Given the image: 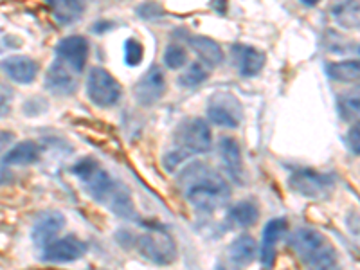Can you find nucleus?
<instances>
[{
  "label": "nucleus",
  "mask_w": 360,
  "mask_h": 270,
  "mask_svg": "<svg viewBox=\"0 0 360 270\" xmlns=\"http://www.w3.org/2000/svg\"><path fill=\"white\" fill-rule=\"evenodd\" d=\"M47 4L60 25L76 24L85 11L82 0H47Z\"/></svg>",
  "instance_id": "obj_20"
},
{
  "label": "nucleus",
  "mask_w": 360,
  "mask_h": 270,
  "mask_svg": "<svg viewBox=\"0 0 360 270\" xmlns=\"http://www.w3.org/2000/svg\"><path fill=\"white\" fill-rule=\"evenodd\" d=\"M332 15L337 24L344 29L359 27V2L356 0H332Z\"/></svg>",
  "instance_id": "obj_23"
},
{
  "label": "nucleus",
  "mask_w": 360,
  "mask_h": 270,
  "mask_svg": "<svg viewBox=\"0 0 360 270\" xmlns=\"http://www.w3.org/2000/svg\"><path fill=\"white\" fill-rule=\"evenodd\" d=\"M189 45L193 51L198 54L204 65L207 67H218L224 62V53H221L220 45L214 40L207 37H191L189 38Z\"/></svg>",
  "instance_id": "obj_22"
},
{
  "label": "nucleus",
  "mask_w": 360,
  "mask_h": 270,
  "mask_svg": "<svg viewBox=\"0 0 360 270\" xmlns=\"http://www.w3.org/2000/svg\"><path fill=\"white\" fill-rule=\"evenodd\" d=\"M304 6H308V8H311V6H315L317 2H321V0H301Z\"/></svg>",
  "instance_id": "obj_35"
},
{
  "label": "nucleus",
  "mask_w": 360,
  "mask_h": 270,
  "mask_svg": "<svg viewBox=\"0 0 360 270\" xmlns=\"http://www.w3.org/2000/svg\"><path fill=\"white\" fill-rule=\"evenodd\" d=\"M326 72L333 82L353 83L359 79L360 67L356 60H346V62L330 63V65L326 67Z\"/></svg>",
  "instance_id": "obj_25"
},
{
  "label": "nucleus",
  "mask_w": 360,
  "mask_h": 270,
  "mask_svg": "<svg viewBox=\"0 0 360 270\" xmlns=\"http://www.w3.org/2000/svg\"><path fill=\"white\" fill-rule=\"evenodd\" d=\"M176 148L182 155H200V153H207L213 144V137H211V130L209 124L204 119L195 117L188 119L180 124L175 135Z\"/></svg>",
  "instance_id": "obj_3"
},
{
  "label": "nucleus",
  "mask_w": 360,
  "mask_h": 270,
  "mask_svg": "<svg viewBox=\"0 0 360 270\" xmlns=\"http://www.w3.org/2000/svg\"><path fill=\"white\" fill-rule=\"evenodd\" d=\"M259 220L258 205L250 200H242L234 204L227 213V221L233 227H250Z\"/></svg>",
  "instance_id": "obj_24"
},
{
  "label": "nucleus",
  "mask_w": 360,
  "mask_h": 270,
  "mask_svg": "<svg viewBox=\"0 0 360 270\" xmlns=\"http://www.w3.org/2000/svg\"><path fill=\"white\" fill-rule=\"evenodd\" d=\"M45 86L56 96L74 94L76 86H78L76 72L69 65H65L62 60L56 58L53 65L49 67V70H47V74H45Z\"/></svg>",
  "instance_id": "obj_13"
},
{
  "label": "nucleus",
  "mask_w": 360,
  "mask_h": 270,
  "mask_svg": "<svg viewBox=\"0 0 360 270\" xmlns=\"http://www.w3.org/2000/svg\"><path fill=\"white\" fill-rule=\"evenodd\" d=\"M13 137L15 135L11 131H0V152H4L6 148L13 143Z\"/></svg>",
  "instance_id": "obj_33"
},
{
  "label": "nucleus",
  "mask_w": 360,
  "mask_h": 270,
  "mask_svg": "<svg viewBox=\"0 0 360 270\" xmlns=\"http://www.w3.org/2000/svg\"><path fill=\"white\" fill-rule=\"evenodd\" d=\"M63 225H65V218H63V214L56 213V211H49V213L41 214L33 227L34 245L40 247V249L49 245L56 238V234L63 229Z\"/></svg>",
  "instance_id": "obj_17"
},
{
  "label": "nucleus",
  "mask_w": 360,
  "mask_h": 270,
  "mask_svg": "<svg viewBox=\"0 0 360 270\" xmlns=\"http://www.w3.org/2000/svg\"><path fill=\"white\" fill-rule=\"evenodd\" d=\"M258 254V243L249 234H242L229 243L218 259L217 270H243L254 262Z\"/></svg>",
  "instance_id": "obj_7"
},
{
  "label": "nucleus",
  "mask_w": 360,
  "mask_h": 270,
  "mask_svg": "<svg viewBox=\"0 0 360 270\" xmlns=\"http://www.w3.org/2000/svg\"><path fill=\"white\" fill-rule=\"evenodd\" d=\"M339 114L344 121L359 119V94H346L339 99Z\"/></svg>",
  "instance_id": "obj_27"
},
{
  "label": "nucleus",
  "mask_w": 360,
  "mask_h": 270,
  "mask_svg": "<svg viewBox=\"0 0 360 270\" xmlns=\"http://www.w3.org/2000/svg\"><path fill=\"white\" fill-rule=\"evenodd\" d=\"M290 188L308 198H326L333 191V179L314 169H299L290 176Z\"/></svg>",
  "instance_id": "obj_9"
},
{
  "label": "nucleus",
  "mask_w": 360,
  "mask_h": 270,
  "mask_svg": "<svg viewBox=\"0 0 360 270\" xmlns=\"http://www.w3.org/2000/svg\"><path fill=\"white\" fill-rule=\"evenodd\" d=\"M143 56H144V49L141 41H137L135 38H128L124 41V63L128 67H135L139 65L143 62Z\"/></svg>",
  "instance_id": "obj_29"
},
{
  "label": "nucleus",
  "mask_w": 360,
  "mask_h": 270,
  "mask_svg": "<svg viewBox=\"0 0 360 270\" xmlns=\"http://www.w3.org/2000/svg\"><path fill=\"white\" fill-rule=\"evenodd\" d=\"M135 247L155 265H169L176 258V245L168 233L152 229L135 238Z\"/></svg>",
  "instance_id": "obj_4"
},
{
  "label": "nucleus",
  "mask_w": 360,
  "mask_h": 270,
  "mask_svg": "<svg viewBox=\"0 0 360 270\" xmlns=\"http://www.w3.org/2000/svg\"><path fill=\"white\" fill-rule=\"evenodd\" d=\"M220 157L231 179L238 184H243L245 173H243L242 150H240V144L233 137H221L220 139Z\"/></svg>",
  "instance_id": "obj_18"
},
{
  "label": "nucleus",
  "mask_w": 360,
  "mask_h": 270,
  "mask_svg": "<svg viewBox=\"0 0 360 270\" xmlns=\"http://www.w3.org/2000/svg\"><path fill=\"white\" fill-rule=\"evenodd\" d=\"M179 188L193 207L213 213L231 200L227 180L204 162H193L179 175Z\"/></svg>",
  "instance_id": "obj_1"
},
{
  "label": "nucleus",
  "mask_w": 360,
  "mask_h": 270,
  "mask_svg": "<svg viewBox=\"0 0 360 270\" xmlns=\"http://www.w3.org/2000/svg\"><path fill=\"white\" fill-rule=\"evenodd\" d=\"M99 202H101L103 205H107L112 213H115L117 217L127 218V220L135 218V207L130 191H128L127 186H123L121 182H117V180L112 182L110 188L107 189V193L103 195Z\"/></svg>",
  "instance_id": "obj_14"
},
{
  "label": "nucleus",
  "mask_w": 360,
  "mask_h": 270,
  "mask_svg": "<svg viewBox=\"0 0 360 270\" xmlns=\"http://www.w3.org/2000/svg\"><path fill=\"white\" fill-rule=\"evenodd\" d=\"M287 227L288 225L285 218H272L265 225V229H263V242L259 256H262L263 266H266V269L274 265L276 247H278V242L281 240L283 234L287 233Z\"/></svg>",
  "instance_id": "obj_16"
},
{
  "label": "nucleus",
  "mask_w": 360,
  "mask_h": 270,
  "mask_svg": "<svg viewBox=\"0 0 360 270\" xmlns=\"http://www.w3.org/2000/svg\"><path fill=\"white\" fill-rule=\"evenodd\" d=\"M162 13L164 9L160 8L157 2H146V4H143L139 9H137V15L143 17L144 20H155V18L162 17Z\"/></svg>",
  "instance_id": "obj_30"
},
{
  "label": "nucleus",
  "mask_w": 360,
  "mask_h": 270,
  "mask_svg": "<svg viewBox=\"0 0 360 270\" xmlns=\"http://www.w3.org/2000/svg\"><path fill=\"white\" fill-rule=\"evenodd\" d=\"M13 101V90L6 86L4 83H0V115H4L9 112V105Z\"/></svg>",
  "instance_id": "obj_31"
},
{
  "label": "nucleus",
  "mask_w": 360,
  "mask_h": 270,
  "mask_svg": "<svg viewBox=\"0 0 360 270\" xmlns=\"http://www.w3.org/2000/svg\"><path fill=\"white\" fill-rule=\"evenodd\" d=\"M40 157V148L33 141H24L13 146L2 159V166H29Z\"/></svg>",
  "instance_id": "obj_21"
},
{
  "label": "nucleus",
  "mask_w": 360,
  "mask_h": 270,
  "mask_svg": "<svg viewBox=\"0 0 360 270\" xmlns=\"http://www.w3.org/2000/svg\"><path fill=\"white\" fill-rule=\"evenodd\" d=\"M166 89H168L166 74L159 65H153L143 74V78L135 85V99L143 107H150V105H155L162 98Z\"/></svg>",
  "instance_id": "obj_10"
},
{
  "label": "nucleus",
  "mask_w": 360,
  "mask_h": 270,
  "mask_svg": "<svg viewBox=\"0 0 360 270\" xmlns=\"http://www.w3.org/2000/svg\"><path fill=\"white\" fill-rule=\"evenodd\" d=\"M349 144H352V150L355 153H359V124L349 130Z\"/></svg>",
  "instance_id": "obj_32"
},
{
  "label": "nucleus",
  "mask_w": 360,
  "mask_h": 270,
  "mask_svg": "<svg viewBox=\"0 0 360 270\" xmlns=\"http://www.w3.org/2000/svg\"><path fill=\"white\" fill-rule=\"evenodd\" d=\"M9 179V175H8V172H6V168L4 166H2V164H0V186L4 184L6 180Z\"/></svg>",
  "instance_id": "obj_34"
},
{
  "label": "nucleus",
  "mask_w": 360,
  "mask_h": 270,
  "mask_svg": "<svg viewBox=\"0 0 360 270\" xmlns=\"http://www.w3.org/2000/svg\"><path fill=\"white\" fill-rule=\"evenodd\" d=\"M121 94H123V89L108 70L101 67H94L90 70L89 79H86V96L94 105L101 108L114 107Z\"/></svg>",
  "instance_id": "obj_5"
},
{
  "label": "nucleus",
  "mask_w": 360,
  "mask_h": 270,
  "mask_svg": "<svg viewBox=\"0 0 360 270\" xmlns=\"http://www.w3.org/2000/svg\"><path fill=\"white\" fill-rule=\"evenodd\" d=\"M207 78H209L207 65H204V63L200 62H193L184 72L180 74L179 85L186 86V89H195V86L202 85Z\"/></svg>",
  "instance_id": "obj_26"
},
{
  "label": "nucleus",
  "mask_w": 360,
  "mask_h": 270,
  "mask_svg": "<svg viewBox=\"0 0 360 270\" xmlns=\"http://www.w3.org/2000/svg\"><path fill=\"white\" fill-rule=\"evenodd\" d=\"M6 74L20 85L33 83L38 74V63L27 56H9L2 62Z\"/></svg>",
  "instance_id": "obj_19"
},
{
  "label": "nucleus",
  "mask_w": 360,
  "mask_h": 270,
  "mask_svg": "<svg viewBox=\"0 0 360 270\" xmlns=\"http://www.w3.org/2000/svg\"><path fill=\"white\" fill-rule=\"evenodd\" d=\"M56 56L76 74L85 69L89 60V41L83 37H67L62 38L56 45Z\"/></svg>",
  "instance_id": "obj_12"
},
{
  "label": "nucleus",
  "mask_w": 360,
  "mask_h": 270,
  "mask_svg": "<svg viewBox=\"0 0 360 270\" xmlns=\"http://www.w3.org/2000/svg\"><path fill=\"white\" fill-rule=\"evenodd\" d=\"M86 252V243L76 236H65L53 240L41 249V259L49 263H69L83 258Z\"/></svg>",
  "instance_id": "obj_11"
},
{
  "label": "nucleus",
  "mask_w": 360,
  "mask_h": 270,
  "mask_svg": "<svg viewBox=\"0 0 360 270\" xmlns=\"http://www.w3.org/2000/svg\"><path fill=\"white\" fill-rule=\"evenodd\" d=\"M72 173L82 180L85 189L90 193V197L96 198L98 202L101 200L103 195L107 193V189L114 182V179L99 166L98 160L90 159V157L79 160L78 164H74Z\"/></svg>",
  "instance_id": "obj_8"
},
{
  "label": "nucleus",
  "mask_w": 360,
  "mask_h": 270,
  "mask_svg": "<svg viewBox=\"0 0 360 270\" xmlns=\"http://www.w3.org/2000/svg\"><path fill=\"white\" fill-rule=\"evenodd\" d=\"M290 247L307 270H340L335 249L319 231L301 227L290 236Z\"/></svg>",
  "instance_id": "obj_2"
},
{
  "label": "nucleus",
  "mask_w": 360,
  "mask_h": 270,
  "mask_svg": "<svg viewBox=\"0 0 360 270\" xmlns=\"http://www.w3.org/2000/svg\"><path fill=\"white\" fill-rule=\"evenodd\" d=\"M207 119L224 128H238L242 123V103L231 92H218L207 103Z\"/></svg>",
  "instance_id": "obj_6"
},
{
  "label": "nucleus",
  "mask_w": 360,
  "mask_h": 270,
  "mask_svg": "<svg viewBox=\"0 0 360 270\" xmlns=\"http://www.w3.org/2000/svg\"><path fill=\"white\" fill-rule=\"evenodd\" d=\"M164 63L168 69H182L188 63V51L180 45H169L166 53H164Z\"/></svg>",
  "instance_id": "obj_28"
},
{
  "label": "nucleus",
  "mask_w": 360,
  "mask_h": 270,
  "mask_svg": "<svg viewBox=\"0 0 360 270\" xmlns=\"http://www.w3.org/2000/svg\"><path fill=\"white\" fill-rule=\"evenodd\" d=\"M233 60L238 72L242 74L243 78H252V76L262 72L266 58L265 54H263L262 51L256 49V47H249V45H233Z\"/></svg>",
  "instance_id": "obj_15"
}]
</instances>
